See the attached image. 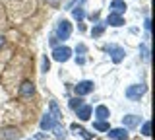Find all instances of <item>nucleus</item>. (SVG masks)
Here are the masks:
<instances>
[{"label":"nucleus","instance_id":"19","mask_svg":"<svg viewBox=\"0 0 155 140\" xmlns=\"http://www.w3.org/2000/svg\"><path fill=\"white\" fill-rule=\"evenodd\" d=\"M68 105H70V109H74V111H76L78 107H81V105H84V101H81L80 97H72V99H70V103H68Z\"/></svg>","mask_w":155,"mask_h":140},{"label":"nucleus","instance_id":"12","mask_svg":"<svg viewBox=\"0 0 155 140\" xmlns=\"http://www.w3.org/2000/svg\"><path fill=\"white\" fill-rule=\"evenodd\" d=\"M107 23H109V26H113V27H120V26H124V18L118 16V14H109Z\"/></svg>","mask_w":155,"mask_h":140},{"label":"nucleus","instance_id":"13","mask_svg":"<svg viewBox=\"0 0 155 140\" xmlns=\"http://www.w3.org/2000/svg\"><path fill=\"white\" fill-rule=\"evenodd\" d=\"M76 113H78V119H80V121H87L91 117V107H89V105H81V107L76 109Z\"/></svg>","mask_w":155,"mask_h":140},{"label":"nucleus","instance_id":"20","mask_svg":"<svg viewBox=\"0 0 155 140\" xmlns=\"http://www.w3.org/2000/svg\"><path fill=\"white\" fill-rule=\"evenodd\" d=\"M93 128L95 130H105V132H107V130H109V125H107L105 121H95V123H93Z\"/></svg>","mask_w":155,"mask_h":140},{"label":"nucleus","instance_id":"11","mask_svg":"<svg viewBox=\"0 0 155 140\" xmlns=\"http://www.w3.org/2000/svg\"><path fill=\"white\" fill-rule=\"evenodd\" d=\"M126 12V2L124 0H113L110 2V14H118V16H122Z\"/></svg>","mask_w":155,"mask_h":140},{"label":"nucleus","instance_id":"8","mask_svg":"<svg viewBox=\"0 0 155 140\" xmlns=\"http://www.w3.org/2000/svg\"><path fill=\"white\" fill-rule=\"evenodd\" d=\"M107 134H109L110 140H128V130L124 127L122 128H109Z\"/></svg>","mask_w":155,"mask_h":140},{"label":"nucleus","instance_id":"6","mask_svg":"<svg viewBox=\"0 0 155 140\" xmlns=\"http://www.w3.org/2000/svg\"><path fill=\"white\" fill-rule=\"evenodd\" d=\"M19 136H21V132L16 127H6V128L0 130V138L2 140H18Z\"/></svg>","mask_w":155,"mask_h":140},{"label":"nucleus","instance_id":"10","mask_svg":"<svg viewBox=\"0 0 155 140\" xmlns=\"http://www.w3.org/2000/svg\"><path fill=\"white\" fill-rule=\"evenodd\" d=\"M140 121H142V117H138V115H126V117H122V125L124 128H134L140 125Z\"/></svg>","mask_w":155,"mask_h":140},{"label":"nucleus","instance_id":"25","mask_svg":"<svg viewBox=\"0 0 155 140\" xmlns=\"http://www.w3.org/2000/svg\"><path fill=\"white\" fill-rule=\"evenodd\" d=\"M81 2H84V0H70V2H68V10H72V8H76V4L78 6H81Z\"/></svg>","mask_w":155,"mask_h":140},{"label":"nucleus","instance_id":"23","mask_svg":"<svg viewBox=\"0 0 155 140\" xmlns=\"http://www.w3.org/2000/svg\"><path fill=\"white\" fill-rule=\"evenodd\" d=\"M142 134L143 136H149V134H151V123H149V121H145L142 125Z\"/></svg>","mask_w":155,"mask_h":140},{"label":"nucleus","instance_id":"16","mask_svg":"<svg viewBox=\"0 0 155 140\" xmlns=\"http://www.w3.org/2000/svg\"><path fill=\"white\" fill-rule=\"evenodd\" d=\"M72 16H74V20H78V23H80V22L85 18V12H84V8H81V6H78V8H72Z\"/></svg>","mask_w":155,"mask_h":140},{"label":"nucleus","instance_id":"9","mask_svg":"<svg viewBox=\"0 0 155 140\" xmlns=\"http://www.w3.org/2000/svg\"><path fill=\"white\" fill-rule=\"evenodd\" d=\"M33 94H35V84H33V82L27 80L19 86V95H21V97H31Z\"/></svg>","mask_w":155,"mask_h":140},{"label":"nucleus","instance_id":"4","mask_svg":"<svg viewBox=\"0 0 155 140\" xmlns=\"http://www.w3.org/2000/svg\"><path fill=\"white\" fill-rule=\"evenodd\" d=\"M70 56H72L70 47H54V51H52V59L56 62H66Z\"/></svg>","mask_w":155,"mask_h":140},{"label":"nucleus","instance_id":"22","mask_svg":"<svg viewBox=\"0 0 155 140\" xmlns=\"http://www.w3.org/2000/svg\"><path fill=\"white\" fill-rule=\"evenodd\" d=\"M52 130H54V136L56 138H66V132H64V128H62L60 125H54V128H52Z\"/></svg>","mask_w":155,"mask_h":140},{"label":"nucleus","instance_id":"26","mask_svg":"<svg viewBox=\"0 0 155 140\" xmlns=\"http://www.w3.org/2000/svg\"><path fill=\"white\" fill-rule=\"evenodd\" d=\"M85 51H87V47L84 45V43H80V45H78V47H76V53H80V55H84V53H85Z\"/></svg>","mask_w":155,"mask_h":140},{"label":"nucleus","instance_id":"31","mask_svg":"<svg viewBox=\"0 0 155 140\" xmlns=\"http://www.w3.org/2000/svg\"><path fill=\"white\" fill-rule=\"evenodd\" d=\"M2 45H4V37L0 35V47H2Z\"/></svg>","mask_w":155,"mask_h":140},{"label":"nucleus","instance_id":"27","mask_svg":"<svg viewBox=\"0 0 155 140\" xmlns=\"http://www.w3.org/2000/svg\"><path fill=\"white\" fill-rule=\"evenodd\" d=\"M48 41H51V45H52V47H58V41H60V39H58L56 35H52V37H51Z\"/></svg>","mask_w":155,"mask_h":140},{"label":"nucleus","instance_id":"15","mask_svg":"<svg viewBox=\"0 0 155 140\" xmlns=\"http://www.w3.org/2000/svg\"><path fill=\"white\" fill-rule=\"evenodd\" d=\"M72 130H76L78 134H80L84 140H93V134H89L85 128H81V127H78V125H72Z\"/></svg>","mask_w":155,"mask_h":140},{"label":"nucleus","instance_id":"17","mask_svg":"<svg viewBox=\"0 0 155 140\" xmlns=\"http://www.w3.org/2000/svg\"><path fill=\"white\" fill-rule=\"evenodd\" d=\"M105 27H107V23H97L93 29H91V35H93V37H101L103 31H105Z\"/></svg>","mask_w":155,"mask_h":140},{"label":"nucleus","instance_id":"5","mask_svg":"<svg viewBox=\"0 0 155 140\" xmlns=\"http://www.w3.org/2000/svg\"><path fill=\"white\" fill-rule=\"evenodd\" d=\"M74 91H76V95H78V97H81V95H87V94H91V91H93V82H89V80H84V82H80L78 86H74Z\"/></svg>","mask_w":155,"mask_h":140},{"label":"nucleus","instance_id":"30","mask_svg":"<svg viewBox=\"0 0 155 140\" xmlns=\"http://www.w3.org/2000/svg\"><path fill=\"white\" fill-rule=\"evenodd\" d=\"M48 4H51V6H58V4H60V0H47Z\"/></svg>","mask_w":155,"mask_h":140},{"label":"nucleus","instance_id":"14","mask_svg":"<svg viewBox=\"0 0 155 140\" xmlns=\"http://www.w3.org/2000/svg\"><path fill=\"white\" fill-rule=\"evenodd\" d=\"M95 117H97V121H107V119L110 117L109 107H105V105H99V107L95 109Z\"/></svg>","mask_w":155,"mask_h":140},{"label":"nucleus","instance_id":"24","mask_svg":"<svg viewBox=\"0 0 155 140\" xmlns=\"http://www.w3.org/2000/svg\"><path fill=\"white\" fill-rule=\"evenodd\" d=\"M48 66H51V62H48L47 55H45V56H43V60H41V70L43 72H48Z\"/></svg>","mask_w":155,"mask_h":140},{"label":"nucleus","instance_id":"29","mask_svg":"<svg viewBox=\"0 0 155 140\" xmlns=\"http://www.w3.org/2000/svg\"><path fill=\"white\" fill-rule=\"evenodd\" d=\"M76 62H78V64H85V59H84V56H76Z\"/></svg>","mask_w":155,"mask_h":140},{"label":"nucleus","instance_id":"18","mask_svg":"<svg viewBox=\"0 0 155 140\" xmlns=\"http://www.w3.org/2000/svg\"><path fill=\"white\" fill-rule=\"evenodd\" d=\"M51 115L54 119H62V113H60V109H58L56 101H51Z\"/></svg>","mask_w":155,"mask_h":140},{"label":"nucleus","instance_id":"21","mask_svg":"<svg viewBox=\"0 0 155 140\" xmlns=\"http://www.w3.org/2000/svg\"><path fill=\"white\" fill-rule=\"evenodd\" d=\"M140 53H142V59H143V60H149V47L145 45V43H142V45H140Z\"/></svg>","mask_w":155,"mask_h":140},{"label":"nucleus","instance_id":"1","mask_svg":"<svg viewBox=\"0 0 155 140\" xmlns=\"http://www.w3.org/2000/svg\"><path fill=\"white\" fill-rule=\"evenodd\" d=\"M105 51L110 55V60H113L114 64H120V62L124 60V56H126L124 47H118V45H107Z\"/></svg>","mask_w":155,"mask_h":140},{"label":"nucleus","instance_id":"28","mask_svg":"<svg viewBox=\"0 0 155 140\" xmlns=\"http://www.w3.org/2000/svg\"><path fill=\"white\" fill-rule=\"evenodd\" d=\"M143 27H145V29H151V20H149V18H145V22H143Z\"/></svg>","mask_w":155,"mask_h":140},{"label":"nucleus","instance_id":"2","mask_svg":"<svg viewBox=\"0 0 155 140\" xmlns=\"http://www.w3.org/2000/svg\"><path fill=\"white\" fill-rule=\"evenodd\" d=\"M54 35L58 37V39L66 41L68 37L72 35V23L68 22V20H60V22H58V26H56V33H54Z\"/></svg>","mask_w":155,"mask_h":140},{"label":"nucleus","instance_id":"3","mask_svg":"<svg viewBox=\"0 0 155 140\" xmlns=\"http://www.w3.org/2000/svg\"><path fill=\"white\" fill-rule=\"evenodd\" d=\"M145 91H147V88H145L143 84H134V86H128V88H126V97L128 99H140Z\"/></svg>","mask_w":155,"mask_h":140},{"label":"nucleus","instance_id":"7","mask_svg":"<svg viewBox=\"0 0 155 140\" xmlns=\"http://www.w3.org/2000/svg\"><path fill=\"white\" fill-rule=\"evenodd\" d=\"M54 125H58V119H54L51 113H47V115H43L39 127H41V130H52V128H54Z\"/></svg>","mask_w":155,"mask_h":140}]
</instances>
